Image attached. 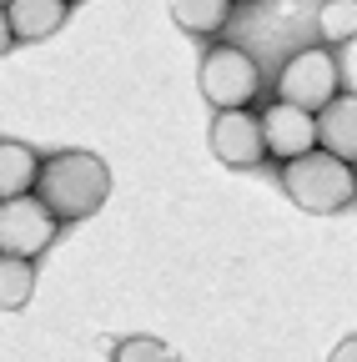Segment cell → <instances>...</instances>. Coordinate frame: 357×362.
I'll return each instance as SVG.
<instances>
[{
	"instance_id": "obj_11",
	"label": "cell",
	"mask_w": 357,
	"mask_h": 362,
	"mask_svg": "<svg viewBox=\"0 0 357 362\" xmlns=\"http://www.w3.org/2000/svg\"><path fill=\"white\" fill-rule=\"evenodd\" d=\"M232 16H237L232 0H176L171 6V21L182 30H192V35H216Z\"/></svg>"
},
{
	"instance_id": "obj_6",
	"label": "cell",
	"mask_w": 357,
	"mask_h": 362,
	"mask_svg": "<svg viewBox=\"0 0 357 362\" xmlns=\"http://www.w3.org/2000/svg\"><path fill=\"white\" fill-rule=\"evenodd\" d=\"M262 141H267V156H277L282 166L302 161L307 151H317V116L272 101L262 111Z\"/></svg>"
},
{
	"instance_id": "obj_9",
	"label": "cell",
	"mask_w": 357,
	"mask_h": 362,
	"mask_svg": "<svg viewBox=\"0 0 357 362\" xmlns=\"http://www.w3.org/2000/svg\"><path fill=\"white\" fill-rule=\"evenodd\" d=\"M6 21L16 40H46L71 21V0H6Z\"/></svg>"
},
{
	"instance_id": "obj_7",
	"label": "cell",
	"mask_w": 357,
	"mask_h": 362,
	"mask_svg": "<svg viewBox=\"0 0 357 362\" xmlns=\"http://www.w3.org/2000/svg\"><path fill=\"white\" fill-rule=\"evenodd\" d=\"M211 151H216L221 166H257L267 156L262 116H252V111H216V121H211Z\"/></svg>"
},
{
	"instance_id": "obj_1",
	"label": "cell",
	"mask_w": 357,
	"mask_h": 362,
	"mask_svg": "<svg viewBox=\"0 0 357 362\" xmlns=\"http://www.w3.org/2000/svg\"><path fill=\"white\" fill-rule=\"evenodd\" d=\"M40 202L51 206L56 221H86L96 216L111 197V166L96 151H61L40 161Z\"/></svg>"
},
{
	"instance_id": "obj_5",
	"label": "cell",
	"mask_w": 357,
	"mask_h": 362,
	"mask_svg": "<svg viewBox=\"0 0 357 362\" xmlns=\"http://www.w3.org/2000/svg\"><path fill=\"white\" fill-rule=\"evenodd\" d=\"M61 232V221L51 216V206L40 202L35 192L30 197H16V202H0V257H40Z\"/></svg>"
},
{
	"instance_id": "obj_15",
	"label": "cell",
	"mask_w": 357,
	"mask_h": 362,
	"mask_svg": "<svg viewBox=\"0 0 357 362\" xmlns=\"http://www.w3.org/2000/svg\"><path fill=\"white\" fill-rule=\"evenodd\" d=\"M327 362H357V337H342L337 347H332V357Z\"/></svg>"
},
{
	"instance_id": "obj_4",
	"label": "cell",
	"mask_w": 357,
	"mask_h": 362,
	"mask_svg": "<svg viewBox=\"0 0 357 362\" xmlns=\"http://www.w3.org/2000/svg\"><path fill=\"white\" fill-rule=\"evenodd\" d=\"M197 81H201V96L216 111H247V101L262 86V71H257V61L242 51V45H211L201 56Z\"/></svg>"
},
{
	"instance_id": "obj_16",
	"label": "cell",
	"mask_w": 357,
	"mask_h": 362,
	"mask_svg": "<svg viewBox=\"0 0 357 362\" xmlns=\"http://www.w3.org/2000/svg\"><path fill=\"white\" fill-rule=\"evenodd\" d=\"M16 45V35H11V21H6V6H0V56H6Z\"/></svg>"
},
{
	"instance_id": "obj_8",
	"label": "cell",
	"mask_w": 357,
	"mask_h": 362,
	"mask_svg": "<svg viewBox=\"0 0 357 362\" xmlns=\"http://www.w3.org/2000/svg\"><path fill=\"white\" fill-rule=\"evenodd\" d=\"M317 151H327L332 161L342 166H357V96H342L337 90V101L317 116Z\"/></svg>"
},
{
	"instance_id": "obj_2",
	"label": "cell",
	"mask_w": 357,
	"mask_h": 362,
	"mask_svg": "<svg viewBox=\"0 0 357 362\" xmlns=\"http://www.w3.org/2000/svg\"><path fill=\"white\" fill-rule=\"evenodd\" d=\"M282 187H287V197L302 211L332 216V211H342V206L357 202V171L342 166V161H332L327 151H307L302 161L282 166Z\"/></svg>"
},
{
	"instance_id": "obj_13",
	"label": "cell",
	"mask_w": 357,
	"mask_h": 362,
	"mask_svg": "<svg viewBox=\"0 0 357 362\" xmlns=\"http://www.w3.org/2000/svg\"><path fill=\"white\" fill-rule=\"evenodd\" d=\"M317 30L332 45L352 40L357 35V0H322V6H317Z\"/></svg>"
},
{
	"instance_id": "obj_14",
	"label": "cell",
	"mask_w": 357,
	"mask_h": 362,
	"mask_svg": "<svg viewBox=\"0 0 357 362\" xmlns=\"http://www.w3.org/2000/svg\"><path fill=\"white\" fill-rule=\"evenodd\" d=\"M111 362H176V352L151 332H131L111 347Z\"/></svg>"
},
{
	"instance_id": "obj_10",
	"label": "cell",
	"mask_w": 357,
	"mask_h": 362,
	"mask_svg": "<svg viewBox=\"0 0 357 362\" xmlns=\"http://www.w3.org/2000/svg\"><path fill=\"white\" fill-rule=\"evenodd\" d=\"M40 181V156L25 141H0V202L30 197Z\"/></svg>"
},
{
	"instance_id": "obj_3",
	"label": "cell",
	"mask_w": 357,
	"mask_h": 362,
	"mask_svg": "<svg viewBox=\"0 0 357 362\" xmlns=\"http://www.w3.org/2000/svg\"><path fill=\"white\" fill-rule=\"evenodd\" d=\"M337 56L327 45H302V51L282 66L277 76V101L282 106H297L307 116H322L332 101H337Z\"/></svg>"
},
{
	"instance_id": "obj_12",
	"label": "cell",
	"mask_w": 357,
	"mask_h": 362,
	"mask_svg": "<svg viewBox=\"0 0 357 362\" xmlns=\"http://www.w3.org/2000/svg\"><path fill=\"white\" fill-rule=\"evenodd\" d=\"M35 292V262L0 257V312H21Z\"/></svg>"
}]
</instances>
